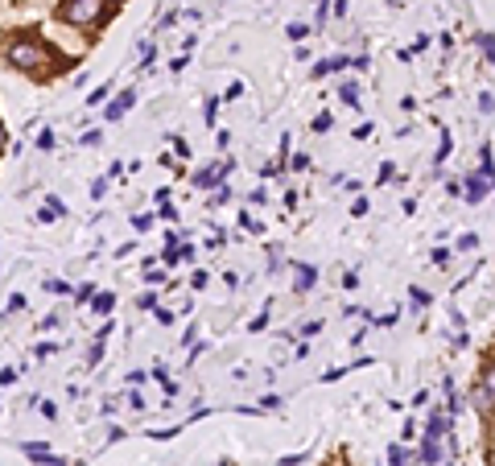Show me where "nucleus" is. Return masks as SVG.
I'll use <instances>...</instances> for the list:
<instances>
[{"label": "nucleus", "mask_w": 495, "mask_h": 466, "mask_svg": "<svg viewBox=\"0 0 495 466\" xmlns=\"http://www.w3.org/2000/svg\"><path fill=\"white\" fill-rule=\"evenodd\" d=\"M58 17L71 21V25H95L103 17V0H62Z\"/></svg>", "instance_id": "1"}, {"label": "nucleus", "mask_w": 495, "mask_h": 466, "mask_svg": "<svg viewBox=\"0 0 495 466\" xmlns=\"http://www.w3.org/2000/svg\"><path fill=\"white\" fill-rule=\"evenodd\" d=\"M8 62H13L17 70H34V66L45 62V50L38 46V42H13V46H8Z\"/></svg>", "instance_id": "2"}, {"label": "nucleus", "mask_w": 495, "mask_h": 466, "mask_svg": "<svg viewBox=\"0 0 495 466\" xmlns=\"http://www.w3.org/2000/svg\"><path fill=\"white\" fill-rule=\"evenodd\" d=\"M487 186H492V178H483V174H471V178L462 182V194H466V202H483Z\"/></svg>", "instance_id": "3"}, {"label": "nucleus", "mask_w": 495, "mask_h": 466, "mask_svg": "<svg viewBox=\"0 0 495 466\" xmlns=\"http://www.w3.org/2000/svg\"><path fill=\"white\" fill-rule=\"evenodd\" d=\"M471 409H475V413H479V417H487V413H492V409H495L492 392H487V388H483V384H475V388H471Z\"/></svg>", "instance_id": "4"}, {"label": "nucleus", "mask_w": 495, "mask_h": 466, "mask_svg": "<svg viewBox=\"0 0 495 466\" xmlns=\"http://www.w3.org/2000/svg\"><path fill=\"white\" fill-rule=\"evenodd\" d=\"M446 433H450V417H446L442 409H434V413H429V429H425V437H438V442H442Z\"/></svg>", "instance_id": "5"}, {"label": "nucleus", "mask_w": 495, "mask_h": 466, "mask_svg": "<svg viewBox=\"0 0 495 466\" xmlns=\"http://www.w3.org/2000/svg\"><path fill=\"white\" fill-rule=\"evenodd\" d=\"M227 165H211V170H202V174H194V186H211V182H223Z\"/></svg>", "instance_id": "6"}, {"label": "nucleus", "mask_w": 495, "mask_h": 466, "mask_svg": "<svg viewBox=\"0 0 495 466\" xmlns=\"http://www.w3.org/2000/svg\"><path fill=\"white\" fill-rule=\"evenodd\" d=\"M314 280H318V269H310V264H297V280H293V285H297V293H306Z\"/></svg>", "instance_id": "7"}, {"label": "nucleus", "mask_w": 495, "mask_h": 466, "mask_svg": "<svg viewBox=\"0 0 495 466\" xmlns=\"http://www.w3.org/2000/svg\"><path fill=\"white\" fill-rule=\"evenodd\" d=\"M133 99H136L133 91H124L120 99H116V103H112V107H108V120H120V116H124V112L133 107Z\"/></svg>", "instance_id": "8"}, {"label": "nucleus", "mask_w": 495, "mask_h": 466, "mask_svg": "<svg viewBox=\"0 0 495 466\" xmlns=\"http://www.w3.org/2000/svg\"><path fill=\"white\" fill-rule=\"evenodd\" d=\"M25 454H29V458H38V463L62 466V458H58V454H50V450H45V446H25Z\"/></svg>", "instance_id": "9"}, {"label": "nucleus", "mask_w": 495, "mask_h": 466, "mask_svg": "<svg viewBox=\"0 0 495 466\" xmlns=\"http://www.w3.org/2000/svg\"><path fill=\"white\" fill-rule=\"evenodd\" d=\"M343 66H347V58H330V62H318V66H314V79L330 75V70H343Z\"/></svg>", "instance_id": "10"}, {"label": "nucleus", "mask_w": 495, "mask_h": 466, "mask_svg": "<svg viewBox=\"0 0 495 466\" xmlns=\"http://www.w3.org/2000/svg\"><path fill=\"white\" fill-rule=\"evenodd\" d=\"M475 42H479V50H483V58H487V62H495V38H492V33H479Z\"/></svg>", "instance_id": "11"}, {"label": "nucleus", "mask_w": 495, "mask_h": 466, "mask_svg": "<svg viewBox=\"0 0 495 466\" xmlns=\"http://www.w3.org/2000/svg\"><path fill=\"white\" fill-rule=\"evenodd\" d=\"M343 103H347V107H360V87H355V83H343Z\"/></svg>", "instance_id": "12"}, {"label": "nucleus", "mask_w": 495, "mask_h": 466, "mask_svg": "<svg viewBox=\"0 0 495 466\" xmlns=\"http://www.w3.org/2000/svg\"><path fill=\"white\" fill-rule=\"evenodd\" d=\"M408 301H413V310H425V306H429V293H425V289H413Z\"/></svg>", "instance_id": "13"}, {"label": "nucleus", "mask_w": 495, "mask_h": 466, "mask_svg": "<svg viewBox=\"0 0 495 466\" xmlns=\"http://www.w3.org/2000/svg\"><path fill=\"white\" fill-rule=\"evenodd\" d=\"M112 306H116L112 293H99V297H95V310H99V314H112Z\"/></svg>", "instance_id": "14"}, {"label": "nucleus", "mask_w": 495, "mask_h": 466, "mask_svg": "<svg viewBox=\"0 0 495 466\" xmlns=\"http://www.w3.org/2000/svg\"><path fill=\"white\" fill-rule=\"evenodd\" d=\"M479 112H483V116H492V112H495V99H492V91H483V95H479Z\"/></svg>", "instance_id": "15"}, {"label": "nucleus", "mask_w": 495, "mask_h": 466, "mask_svg": "<svg viewBox=\"0 0 495 466\" xmlns=\"http://www.w3.org/2000/svg\"><path fill=\"white\" fill-rule=\"evenodd\" d=\"M483 388L492 392V400H495V363H492V368H487V372H483Z\"/></svg>", "instance_id": "16"}, {"label": "nucleus", "mask_w": 495, "mask_h": 466, "mask_svg": "<svg viewBox=\"0 0 495 466\" xmlns=\"http://www.w3.org/2000/svg\"><path fill=\"white\" fill-rule=\"evenodd\" d=\"M0 149H4V124H0Z\"/></svg>", "instance_id": "17"}]
</instances>
